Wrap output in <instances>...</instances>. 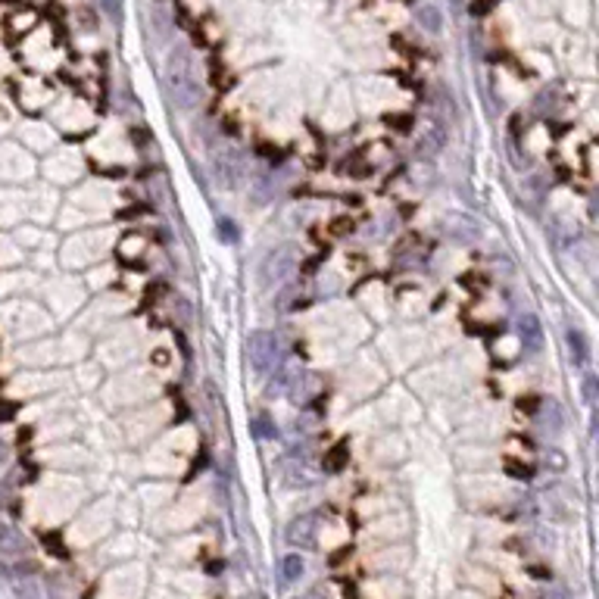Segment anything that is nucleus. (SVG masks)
Instances as JSON below:
<instances>
[{"instance_id": "f257e3e1", "label": "nucleus", "mask_w": 599, "mask_h": 599, "mask_svg": "<svg viewBox=\"0 0 599 599\" xmlns=\"http://www.w3.org/2000/svg\"><path fill=\"white\" fill-rule=\"evenodd\" d=\"M247 359H250L257 375H269L275 372L278 359H281V343L272 331H253L247 341Z\"/></svg>"}, {"instance_id": "f03ea898", "label": "nucleus", "mask_w": 599, "mask_h": 599, "mask_svg": "<svg viewBox=\"0 0 599 599\" xmlns=\"http://www.w3.org/2000/svg\"><path fill=\"white\" fill-rule=\"evenodd\" d=\"M294 269H296L294 247H278V250H272L269 257L263 259V265H259V281H263L265 288H272V284H281L288 275H294Z\"/></svg>"}, {"instance_id": "7ed1b4c3", "label": "nucleus", "mask_w": 599, "mask_h": 599, "mask_svg": "<svg viewBox=\"0 0 599 599\" xmlns=\"http://www.w3.org/2000/svg\"><path fill=\"white\" fill-rule=\"evenodd\" d=\"M319 512H303V515H296L294 521L288 525V531H284V537H288L290 547L296 549H312L319 541Z\"/></svg>"}, {"instance_id": "20e7f679", "label": "nucleus", "mask_w": 599, "mask_h": 599, "mask_svg": "<svg viewBox=\"0 0 599 599\" xmlns=\"http://www.w3.org/2000/svg\"><path fill=\"white\" fill-rule=\"evenodd\" d=\"M0 556H10V559L28 556L26 534H22L16 525H10V521H0Z\"/></svg>"}, {"instance_id": "39448f33", "label": "nucleus", "mask_w": 599, "mask_h": 599, "mask_svg": "<svg viewBox=\"0 0 599 599\" xmlns=\"http://www.w3.org/2000/svg\"><path fill=\"white\" fill-rule=\"evenodd\" d=\"M13 590H16V599H53L50 590H47L35 574H19V578H13Z\"/></svg>"}, {"instance_id": "423d86ee", "label": "nucleus", "mask_w": 599, "mask_h": 599, "mask_svg": "<svg viewBox=\"0 0 599 599\" xmlns=\"http://www.w3.org/2000/svg\"><path fill=\"white\" fill-rule=\"evenodd\" d=\"M518 334H521V341H525V349H531V353H537V347L543 343V328L534 316H521Z\"/></svg>"}, {"instance_id": "0eeeda50", "label": "nucleus", "mask_w": 599, "mask_h": 599, "mask_svg": "<svg viewBox=\"0 0 599 599\" xmlns=\"http://www.w3.org/2000/svg\"><path fill=\"white\" fill-rule=\"evenodd\" d=\"M415 22H419V26L425 28V32L441 35V28H443V13L434 7V4H425V7L415 10Z\"/></svg>"}, {"instance_id": "6e6552de", "label": "nucleus", "mask_w": 599, "mask_h": 599, "mask_svg": "<svg viewBox=\"0 0 599 599\" xmlns=\"http://www.w3.org/2000/svg\"><path fill=\"white\" fill-rule=\"evenodd\" d=\"M306 574V562L300 553H290L281 559V584H296Z\"/></svg>"}, {"instance_id": "1a4fd4ad", "label": "nucleus", "mask_w": 599, "mask_h": 599, "mask_svg": "<svg viewBox=\"0 0 599 599\" xmlns=\"http://www.w3.org/2000/svg\"><path fill=\"white\" fill-rule=\"evenodd\" d=\"M565 341H568V347H572V359L578 365H587V359H590V349H587V337H584V331H578V328H572L565 334Z\"/></svg>"}, {"instance_id": "9d476101", "label": "nucleus", "mask_w": 599, "mask_h": 599, "mask_svg": "<svg viewBox=\"0 0 599 599\" xmlns=\"http://www.w3.org/2000/svg\"><path fill=\"white\" fill-rule=\"evenodd\" d=\"M443 144H447V134H443V126H431L428 128V138L419 141V150H428V153H437L443 150Z\"/></svg>"}, {"instance_id": "9b49d317", "label": "nucleus", "mask_w": 599, "mask_h": 599, "mask_svg": "<svg viewBox=\"0 0 599 599\" xmlns=\"http://www.w3.org/2000/svg\"><path fill=\"white\" fill-rule=\"evenodd\" d=\"M347 459H349V449H347V443H337L334 449L328 453V459H325V465L331 468V472H341L343 465H347Z\"/></svg>"}, {"instance_id": "f8f14e48", "label": "nucleus", "mask_w": 599, "mask_h": 599, "mask_svg": "<svg viewBox=\"0 0 599 599\" xmlns=\"http://www.w3.org/2000/svg\"><path fill=\"white\" fill-rule=\"evenodd\" d=\"M100 7L112 22H122V0H100Z\"/></svg>"}, {"instance_id": "ddd939ff", "label": "nucleus", "mask_w": 599, "mask_h": 599, "mask_svg": "<svg viewBox=\"0 0 599 599\" xmlns=\"http://www.w3.org/2000/svg\"><path fill=\"white\" fill-rule=\"evenodd\" d=\"M388 126L394 128V132L406 134L409 126H412V116H388Z\"/></svg>"}, {"instance_id": "4468645a", "label": "nucleus", "mask_w": 599, "mask_h": 599, "mask_svg": "<svg viewBox=\"0 0 599 599\" xmlns=\"http://www.w3.org/2000/svg\"><path fill=\"white\" fill-rule=\"evenodd\" d=\"M349 231H353V219L341 216V219H334V222H331V234H334V237L349 234Z\"/></svg>"}, {"instance_id": "2eb2a0df", "label": "nucleus", "mask_w": 599, "mask_h": 599, "mask_svg": "<svg viewBox=\"0 0 599 599\" xmlns=\"http://www.w3.org/2000/svg\"><path fill=\"white\" fill-rule=\"evenodd\" d=\"M141 247H144V241H141V237H132L128 244H126V241H122V257H128V259H132V257H138V253H141Z\"/></svg>"}, {"instance_id": "dca6fc26", "label": "nucleus", "mask_w": 599, "mask_h": 599, "mask_svg": "<svg viewBox=\"0 0 599 599\" xmlns=\"http://www.w3.org/2000/svg\"><path fill=\"white\" fill-rule=\"evenodd\" d=\"M13 22H16V32H22V28H26V32H28V28L35 26V13H32V10H28V13H19Z\"/></svg>"}, {"instance_id": "f3484780", "label": "nucleus", "mask_w": 599, "mask_h": 599, "mask_svg": "<svg viewBox=\"0 0 599 599\" xmlns=\"http://www.w3.org/2000/svg\"><path fill=\"white\" fill-rule=\"evenodd\" d=\"M506 468L512 472V478H531V468L521 465V462H506Z\"/></svg>"}, {"instance_id": "a211bd4d", "label": "nucleus", "mask_w": 599, "mask_h": 599, "mask_svg": "<svg viewBox=\"0 0 599 599\" xmlns=\"http://www.w3.org/2000/svg\"><path fill=\"white\" fill-rule=\"evenodd\" d=\"M296 599H328V596H325V590H319V587H316V590L300 593V596H296Z\"/></svg>"}, {"instance_id": "6ab92c4d", "label": "nucleus", "mask_w": 599, "mask_h": 599, "mask_svg": "<svg viewBox=\"0 0 599 599\" xmlns=\"http://www.w3.org/2000/svg\"><path fill=\"white\" fill-rule=\"evenodd\" d=\"M4 456H7V449H4V443H0V462H4Z\"/></svg>"}]
</instances>
